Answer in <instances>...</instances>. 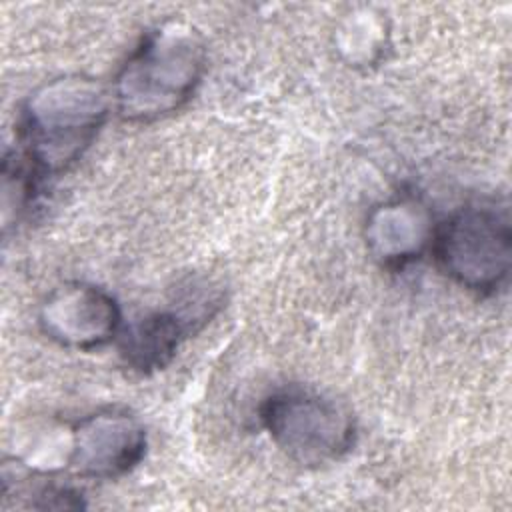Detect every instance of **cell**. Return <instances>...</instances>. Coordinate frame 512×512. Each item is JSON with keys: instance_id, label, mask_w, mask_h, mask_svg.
I'll return each mask as SVG.
<instances>
[{"instance_id": "52a82bcc", "label": "cell", "mask_w": 512, "mask_h": 512, "mask_svg": "<svg viewBox=\"0 0 512 512\" xmlns=\"http://www.w3.org/2000/svg\"><path fill=\"white\" fill-rule=\"evenodd\" d=\"M434 220L426 204L398 196L374 206L366 218L364 238L372 258L384 268H404L432 244Z\"/></svg>"}, {"instance_id": "5b68a950", "label": "cell", "mask_w": 512, "mask_h": 512, "mask_svg": "<svg viewBox=\"0 0 512 512\" xmlns=\"http://www.w3.org/2000/svg\"><path fill=\"white\" fill-rule=\"evenodd\" d=\"M36 322L48 340L78 352L118 340L124 328L118 300L106 288L82 280L52 288L38 306Z\"/></svg>"}, {"instance_id": "8992f818", "label": "cell", "mask_w": 512, "mask_h": 512, "mask_svg": "<svg viewBox=\"0 0 512 512\" xmlns=\"http://www.w3.org/2000/svg\"><path fill=\"white\" fill-rule=\"evenodd\" d=\"M144 422L126 408H100L70 426L68 468L88 480H116L146 456Z\"/></svg>"}, {"instance_id": "3957f363", "label": "cell", "mask_w": 512, "mask_h": 512, "mask_svg": "<svg viewBox=\"0 0 512 512\" xmlns=\"http://www.w3.org/2000/svg\"><path fill=\"white\" fill-rule=\"evenodd\" d=\"M260 424L294 464L320 468L342 460L356 442V420L346 404L302 386H286L264 398Z\"/></svg>"}, {"instance_id": "6da1fadb", "label": "cell", "mask_w": 512, "mask_h": 512, "mask_svg": "<svg viewBox=\"0 0 512 512\" xmlns=\"http://www.w3.org/2000/svg\"><path fill=\"white\" fill-rule=\"evenodd\" d=\"M208 68L200 32L182 20L150 28L120 64L112 84L114 112L124 122H154L180 110Z\"/></svg>"}, {"instance_id": "ba28073f", "label": "cell", "mask_w": 512, "mask_h": 512, "mask_svg": "<svg viewBox=\"0 0 512 512\" xmlns=\"http://www.w3.org/2000/svg\"><path fill=\"white\" fill-rule=\"evenodd\" d=\"M194 332L198 328L174 304V308L150 312L124 326L118 336V352L128 370L148 376L164 370Z\"/></svg>"}, {"instance_id": "7a4b0ae2", "label": "cell", "mask_w": 512, "mask_h": 512, "mask_svg": "<svg viewBox=\"0 0 512 512\" xmlns=\"http://www.w3.org/2000/svg\"><path fill=\"white\" fill-rule=\"evenodd\" d=\"M114 110L110 86L86 74H62L36 86L20 108L22 154L44 176L72 168Z\"/></svg>"}, {"instance_id": "9c48e42d", "label": "cell", "mask_w": 512, "mask_h": 512, "mask_svg": "<svg viewBox=\"0 0 512 512\" xmlns=\"http://www.w3.org/2000/svg\"><path fill=\"white\" fill-rule=\"evenodd\" d=\"M42 176L32 168L22 152H6L2 160V228L22 220L34 200V192Z\"/></svg>"}, {"instance_id": "277c9868", "label": "cell", "mask_w": 512, "mask_h": 512, "mask_svg": "<svg viewBox=\"0 0 512 512\" xmlns=\"http://www.w3.org/2000/svg\"><path fill=\"white\" fill-rule=\"evenodd\" d=\"M432 254L438 268L476 294L500 290L512 268V226L508 208L470 202L434 228Z\"/></svg>"}]
</instances>
